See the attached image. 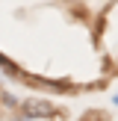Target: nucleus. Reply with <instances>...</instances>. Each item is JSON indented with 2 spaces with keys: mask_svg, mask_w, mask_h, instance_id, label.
I'll use <instances>...</instances> for the list:
<instances>
[{
  "mask_svg": "<svg viewBox=\"0 0 118 121\" xmlns=\"http://www.w3.org/2000/svg\"><path fill=\"white\" fill-rule=\"evenodd\" d=\"M15 121H33V118H27V115H21V118H15Z\"/></svg>",
  "mask_w": 118,
  "mask_h": 121,
  "instance_id": "nucleus-2",
  "label": "nucleus"
},
{
  "mask_svg": "<svg viewBox=\"0 0 118 121\" xmlns=\"http://www.w3.org/2000/svg\"><path fill=\"white\" fill-rule=\"evenodd\" d=\"M115 104H118V95H115Z\"/></svg>",
  "mask_w": 118,
  "mask_h": 121,
  "instance_id": "nucleus-3",
  "label": "nucleus"
},
{
  "mask_svg": "<svg viewBox=\"0 0 118 121\" xmlns=\"http://www.w3.org/2000/svg\"><path fill=\"white\" fill-rule=\"evenodd\" d=\"M24 115L27 118H35V115H41V118H50V115H56V106H50V104H44V100H27V106H24Z\"/></svg>",
  "mask_w": 118,
  "mask_h": 121,
  "instance_id": "nucleus-1",
  "label": "nucleus"
}]
</instances>
